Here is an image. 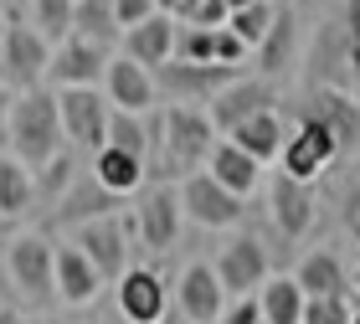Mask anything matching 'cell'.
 Returning a JSON list of instances; mask_svg holds the SVG:
<instances>
[{"label": "cell", "instance_id": "cell-46", "mask_svg": "<svg viewBox=\"0 0 360 324\" xmlns=\"http://www.w3.org/2000/svg\"><path fill=\"white\" fill-rule=\"evenodd\" d=\"M350 324H360V299H355V319H350Z\"/></svg>", "mask_w": 360, "mask_h": 324}, {"label": "cell", "instance_id": "cell-28", "mask_svg": "<svg viewBox=\"0 0 360 324\" xmlns=\"http://www.w3.org/2000/svg\"><path fill=\"white\" fill-rule=\"evenodd\" d=\"M257 304H263V324H304L309 294L299 288L293 273H273L263 283V294H257Z\"/></svg>", "mask_w": 360, "mask_h": 324}, {"label": "cell", "instance_id": "cell-21", "mask_svg": "<svg viewBox=\"0 0 360 324\" xmlns=\"http://www.w3.org/2000/svg\"><path fill=\"white\" fill-rule=\"evenodd\" d=\"M293 278H299V288L309 299H350V263L335 247L304 252L299 268H293Z\"/></svg>", "mask_w": 360, "mask_h": 324}, {"label": "cell", "instance_id": "cell-42", "mask_svg": "<svg viewBox=\"0 0 360 324\" xmlns=\"http://www.w3.org/2000/svg\"><path fill=\"white\" fill-rule=\"evenodd\" d=\"M0 324H31V319H26V309H15V304H6V309H0Z\"/></svg>", "mask_w": 360, "mask_h": 324}, {"label": "cell", "instance_id": "cell-44", "mask_svg": "<svg viewBox=\"0 0 360 324\" xmlns=\"http://www.w3.org/2000/svg\"><path fill=\"white\" fill-rule=\"evenodd\" d=\"M221 6H226V11H232V15H237V11H248V6H252V0H221Z\"/></svg>", "mask_w": 360, "mask_h": 324}, {"label": "cell", "instance_id": "cell-10", "mask_svg": "<svg viewBox=\"0 0 360 324\" xmlns=\"http://www.w3.org/2000/svg\"><path fill=\"white\" fill-rule=\"evenodd\" d=\"M113 304H119L124 324H165L175 314V294L160 268H129L113 288Z\"/></svg>", "mask_w": 360, "mask_h": 324}, {"label": "cell", "instance_id": "cell-11", "mask_svg": "<svg viewBox=\"0 0 360 324\" xmlns=\"http://www.w3.org/2000/svg\"><path fill=\"white\" fill-rule=\"evenodd\" d=\"M268 247H263V237L257 232H232L226 237V247L217 257V273H221V288L232 299H257L263 294V283L273 278L268 273Z\"/></svg>", "mask_w": 360, "mask_h": 324}, {"label": "cell", "instance_id": "cell-9", "mask_svg": "<svg viewBox=\"0 0 360 324\" xmlns=\"http://www.w3.org/2000/svg\"><path fill=\"white\" fill-rule=\"evenodd\" d=\"M180 206H186V221L201 226V232H226V226H242V216H248V201L217 186L206 170L180 181Z\"/></svg>", "mask_w": 360, "mask_h": 324}, {"label": "cell", "instance_id": "cell-25", "mask_svg": "<svg viewBox=\"0 0 360 324\" xmlns=\"http://www.w3.org/2000/svg\"><path fill=\"white\" fill-rule=\"evenodd\" d=\"M93 181L103 186V190H113V196H124V201H134L139 190H144V181H150V165H144L139 155H124V150H98L93 155Z\"/></svg>", "mask_w": 360, "mask_h": 324}, {"label": "cell", "instance_id": "cell-27", "mask_svg": "<svg viewBox=\"0 0 360 324\" xmlns=\"http://www.w3.org/2000/svg\"><path fill=\"white\" fill-rule=\"evenodd\" d=\"M252 62H257V77H283L293 62H299V15L293 11H278V21H273V31H268V41L252 52Z\"/></svg>", "mask_w": 360, "mask_h": 324}, {"label": "cell", "instance_id": "cell-6", "mask_svg": "<svg viewBox=\"0 0 360 324\" xmlns=\"http://www.w3.org/2000/svg\"><path fill=\"white\" fill-rule=\"evenodd\" d=\"M340 144H335V134L324 124H314V119H299L293 124V134H288V144H283V160H278V175H288V181H304V186H314L319 175H330L335 165H340Z\"/></svg>", "mask_w": 360, "mask_h": 324}, {"label": "cell", "instance_id": "cell-24", "mask_svg": "<svg viewBox=\"0 0 360 324\" xmlns=\"http://www.w3.org/2000/svg\"><path fill=\"white\" fill-rule=\"evenodd\" d=\"M175 41H180L175 15H155V21H144V26H134V31H124V57H134L139 67L160 72L165 62H175Z\"/></svg>", "mask_w": 360, "mask_h": 324}, {"label": "cell", "instance_id": "cell-12", "mask_svg": "<svg viewBox=\"0 0 360 324\" xmlns=\"http://www.w3.org/2000/svg\"><path fill=\"white\" fill-rule=\"evenodd\" d=\"M129 237H134V221L129 216H103V221H88L72 232V247L88 257V263L103 273V278L119 283L129 273Z\"/></svg>", "mask_w": 360, "mask_h": 324}, {"label": "cell", "instance_id": "cell-3", "mask_svg": "<svg viewBox=\"0 0 360 324\" xmlns=\"http://www.w3.org/2000/svg\"><path fill=\"white\" fill-rule=\"evenodd\" d=\"M0 278H6L15 309H52L57 304V242L41 232H15L0 247Z\"/></svg>", "mask_w": 360, "mask_h": 324}, {"label": "cell", "instance_id": "cell-16", "mask_svg": "<svg viewBox=\"0 0 360 324\" xmlns=\"http://www.w3.org/2000/svg\"><path fill=\"white\" fill-rule=\"evenodd\" d=\"M278 108V88L268 83V77H252V72H242L232 88H221L217 93V103H211V124H217V134L226 139L232 129H242L248 119H257V113H268Z\"/></svg>", "mask_w": 360, "mask_h": 324}, {"label": "cell", "instance_id": "cell-2", "mask_svg": "<svg viewBox=\"0 0 360 324\" xmlns=\"http://www.w3.org/2000/svg\"><path fill=\"white\" fill-rule=\"evenodd\" d=\"M309 88H340L360 98V0H340V11L314 31Z\"/></svg>", "mask_w": 360, "mask_h": 324}, {"label": "cell", "instance_id": "cell-5", "mask_svg": "<svg viewBox=\"0 0 360 324\" xmlns=\"http://www.w3.org/2000/svg\"><path fill=\"white\" fill-rule=\"evenodd\" d=\"M129 221H134V237L144 242L150 252H170L180 242V226H186V206H180V186H144L134 196V212H129Z\"/></svg>", "mask_w": 360, "mask_h": 324}, {"label": "cell", "instance_id": "cell-23", "mask_svg": "<svg viewBox=\"0 0 360 324\" xmlns=\"http://www.w3.org/2000/svg\"><path fill=\"white\" fill-rule=\"evenodd\" d=\"M206 175H211L217 186H226L232 196H242V201H252L257 186H263V165H257V160L242 150V144H232V139H221L217 150H211Z\"/></svg>", "mask_w": 360, "mask_h": 324}, {"label": "cell", "instance_id": "cell-19", "mask_svg": "<svg viewBox=\"0 0 360 324\" xmlns=\"http://www.w3.org/2000/svg\"><path fill=\"white\" fill-rule=\"evenodd\" d=\"M268 212H273V226L283 242H299L314 232V216H319V201H314V186L304 181H288V175H278L268 186Z\"/></svg>", "mask_w": 360, "mask_h": 324}, {"label": "cell", "instance_id": "cell-40", "mask_svg": "<svg viewBox=\"0 0 360 324\" xmlns=\"http://www.w3.org/2000/svg\"><path fill=\"white\" fill-rule=\"evenodd\" d=\"M11 113H15V93L0 88V155H11Z\"/></svg>", "mask_w": 360, "mask_h": 324}, {"label": "cell", "instance_id": "cell-43", "mask_svg": "<svg viewBox=\"0 0 360 324\" xmlns=\"http://www.w3.org/2000/svg\"><path fill=\"white\" fill-rule=\"evenodd\" d=\"M350 294H355V299H360V263H355V268H350Z\"/></svg>", "mask_w": 360, "mask_h": 324}, {"label": "cell", "instance_id": "cell-34", "mask_svg": "<svg viewBox=\"0 0 360 324\" xmlns=\"http://www.w3.org/2000/svg\"><path fill=\"white\" fill-rule=\"evenodd\" d=\"M77 186V170H72V155H57L46 170H37V201L52 212V201H62L68 190Z\"/></svg>", "mask_w": 360, "mask_h": 324}, {"label": "cell", "instance_id": "cell-1", "mask_svg": "<svg viewBox=\"0 0 360 324\" xmlns=\"http://www.w3.org/2000/svg\"><path fill=\"white\" fill-rule=\"evenodd\" d=\"M221 144L217 124H211L206 108H186V103H170L165 113L150 119V181H165L170 175H195L206 170L211 150Z\"/></svg>", "mask_w": 360, "mask_h": 324}, {"label": "cell", "instance_id": "cell-32", "mask_svg": "<svg viewBox=\"0 0 360 324\" xmlns=\"http://www.w3.org/2000/svg\"><path fill=\"white\" fill-rule=\"evenodd\" d=\"M108 144L124 155H139L150 165V119H134V113H119L113 108V124H108ZM103 144V150H108Z\"/></svg>", "mask_w": 360, "mask_h": 324}, {"label": "cell", "instance_id": "cell-14", "mask_svg": "<svg viewBox=\"0 0 360 324\" xmlns=\"http://www.w3.org/2000/svg\"><path fill=\"white\" fill-rule=\"evenodd\" d=\"M57 103H62V129H68V139L72 144H83V150H103L108 144V124H113V103H108V93H98V88H68V93H57Z\"/></svg>", "mask_w": 360, "mask_h": 324}, {"label": "cell", "instance_id": "cell-37", "mask_svg": "<svg viewBox=\"0 0 360 324\" xmlns=\"http://www.w3.org/2000/svg\"><path fill=\"white\" fill-rule=\"evenodd\" d=\"M113 11H119V26L124 31H134V26H144V21H155V15H160L155 0H113Z\"/></svg>", "mask_w": 360, "mask_h": 324}, {"label": "cell", "instance_id": "cell-18", "mask_svg": "<svg viewBox=\"0 0 360 324\" xmlns=\"http://www.w3.org/2000/svg\"><path fill=\"white\" fill-rule=\"evenodd\" d=\"M108 62H113V52H103V46H93L83 37H72V41H62L52 52V72H46V83H52L57 93H68V88H98L108 77Z\"/></svg>", "mask_w": 360, "mask_h": 324}, {"label": "cell", "instance_id": "cell-41", "mask_svg": "<svg viewBox=\"0 0 360 324\" xmlns=\"http://www.w3.org/2000/svg\"><path fill=\"white\" fill-rule=\"evenodd\" d=\"M6 31H11V15L0 11V88H6Z\"/></svg>", "mask_w": 360, "mask_h": 324}, {"label": "cell", "instance_id": "cell-13", "mask_svg": "<svg viewBox=\"0 0 360 324\" xmlns=\"http://www.w3.org/2000/svg\"><path fill=\"white\" fill-rule=\"evenodd\" d=\"M232 294L221 288V273L217 263H186L175 278V309L186 324H217L232 304H226Z\"/></svg>", "mask_w": 360, "mask_h": 324}, {"label": "cell", "instance_id": "cell-31", "mask_svg": "<svg viewBox=\"0 0 360 324\" xmlns=\"http://www.w3.org/2000/svg\"><path fill=\"white\" fill-rule=\"evenodd\" d=\"M26 21L37 26L52 46H62V41L77 37V0H31V6H26Z\"/></svg>", "mask_w": 360, "mask_h": 324}, {"label": "cell", "instance_id": "cell-33", "mask_svg": "<svg viewBox=\"0 0 360 324\" xmlns=\"http://www.w3.org/2000/svg\"><path fill=\"white\" fill-rule=\"evenodd\" d=\"M273 21H278V6H273V0H252V6H248V11H237L232 21H226V26H232L237 37H242V41H248L252 52H257V46L268 41V31H273Z\"/></svg>", "mask_w": 360, "mask_h": 324}, {"label": "cell", "instance_id": "cell-38", "mask_svg": "<svg viewBox=\"0 0 360 324\" xmlns=\"http://www.w3.org/2000/svg\"><path fill=\"white\" fill-rule=\"evenodd\" d=\"M340 221H345L350 242L360 247V181H350V186H345V196H340Z\"/></svg>", "mask_w": 360, "mask_h": 324}, {"label": "cell", "instance_id": "cell-8", "mask_svg": "<svg viewBox=\"0 0 360 324\" xmlns=\"http://www.w3.org/2000/svg\"><path fill=\"white\" fill-rule=\"evenodd\" d=\"M237 67H221V62H165V67L155 72V83H160V98H175V103H186V108H211L217 103V93L221 88H232L237 83Z\"/></svg>", "mask_w": 360, "mask_h": 324}, {"label": "cell", "instance_id": "cell-22", "mask_svg": "<svg viewBox=\"0 0 360 324\" xmlns=\"http://www.w3.org/2000/svg\"><path fill=\"white\" fill-rule=\"evenodd\" d=\"M103 273H98L83 252L72 247V242H57V304H68V309H83L103 294Z\"/></svg>", "mask_w": 360, "mask_h": 324}, {"label": "cell", "instance_id": "cell-4", "mask_svg": "<svg viewBox=\"0 0 360 324\" xmlns=\"http://www.w3.org/2000/svg\"><path fill=\"white\" fill-rule=\"evenodd\" d=\"M68 129H62V103L57 88H31L15 93V113H11V155L37 175L46 170L57 155H68Z\"/></svg>", "mask_w": 360, "mask_h": 324}, {"label": "cell", "instance_id": "cell-29", "mask_svg": "<svg viewBox=\"0 0 360 324\" xmlns=\"http://www.w3.org/2000/svg\"><path fill=\"white\" fill-rule=\"evenodd\" d=\"M77 37L113 52V46H124V26H119V11H113V0H77Z\"/></svg>", "mask_w": 360, "mask_h": 324}, {"label": "cell", "instance_id": "cell-30", "mask_svg": "<svg viewBox=\"0 0 360 324\" xmlns=\"http://www.w3.org/2000/svg\"><path fill=\"white\" fill-rule=\"evenodd\" d=\"M37 206V175L15 155H0V216H26Z\"/></svg>", "mask_w": 360, "mask_h": 324}, {"label": "cell", "instance_id": "cell-17", "mask_svg": "<svg viewBox=\"0 0 360 324\" xmlns=\"http://www.w3.org/2000/svg\"><path fill=\"white\" fill-rule=\"evenodd\" d=\"M103 93H108V103L119 108V113H134V119H150L155 103H160V83H155V72H150V67H139V62H134V57H124V52L108 62Z\"/></svg>", "mask_w": 360, "mask_h": 324}, {"label": "cell", "instance_id": "cell-35", "mask_svg": "<svg viewBox=\"0 0 360 324\" xmlns=\"http://www.w3.org/2000/svg\"><path fill=\"white\" fill-rule=\"evenodd\" d=\"M175 62H217V31L206 26H180V41H175Z\"/></svg>", "mask_w": 360, "mask_h": 324}, {"label": "cell", "instance_id": "cell-26", "mask_svg": "<svg viewBox=\"0 0 360 324\" xmlns=\"http://www.w3.org/2000/svg\"><path fill=\"white\" fill-rule=\"evenodd\" d=\"M288 134L293 129L283 124V113L278 108H268V113H257V119H248L242 129H232V144H242V150H248L257 165H273V160H283V144H288Z\"/></svg>", "mask_w": 360, "mask_h": 324}, {"label": "cell", "instance_id": "cell-7", "mask_svg": "<svg viewBox=\"0 0 360 324\" xmlns=\"http://www.w3.org/2000/svg\"><path fill=\"white\" fill-rule=\"evenodd\" d=\"M52 52L57 46L41 37L31 21L11 15V31H6V88L11 93H31V88H46V72H52Z\"/></svg>", "mask_w": 360, "mask_h": 324}, {"label": "cell", "instance_id": "cell-45", "mask_svg": "<svg viewBox=\"0 0 360 324\" xmlns=\"http://www.w3.org/2000/svg\"><path fill=\"white\" fill-rule=\"evenodd\" d=\"M0 6H6V11L15 15V6H31V0H0Z\"/></svg>", "mask_w": 360, "mask_h": 324}, {"label": "cell", "instance_id": "cell-20", "mask_svg": "<svg viewBox=\"0 0 360 324\" xmlns=\"http://www.w3.org/2000/svg\"><path fill=\"white\" fill-rule=\"evenodd\" d=\"M103 216H124V196H113V190H103L93 175H83V181L46 212V226H72V232H77V226L103 221Z\"/></svg>", "mask_w": 360, "mask_h": 324}, {"label": "cell", "instance_id": "cell-15", "mask_svg": "<svg viewBox=\"0 0 360 324\" xmlns=\"http://www.w3.org/2000/svg\"><path fill=\"white\" fill-rule=\"evenodd\" d=\"M299 119H314V124L330 129L335 144H340V155H360V98H355V93H340V88H309Z\"/></svg>", "mask_w": 360, "mask_h": 324}, {"label": "cell", "instance_id": "cell-36", "mask_svg": "<svg viewBox=\"0 0 360 324\" xmlns=\"http://www.w3.org/2000/svg\"><path fill=\"white\" fill-rule=\"evenodd\" d=\"M355 319V294L350 299H309L304 324H350Z\"/></svg>", "mask_w": 360, "mask_h": 324}, {"label": "cell", "instance_id": "cell-39", "mask_svg": "<svg viewBox=\"0 0 360 324\" xmlns=\"http://www.w3.org/2000/svg\"><path fill=\"white\" fill-rule=\"evenodd\" d=\"M217 324H263V304H257V299H237Z\"/></svg>", "mask_w": 360, "mask_h": 324}]
</instances>
